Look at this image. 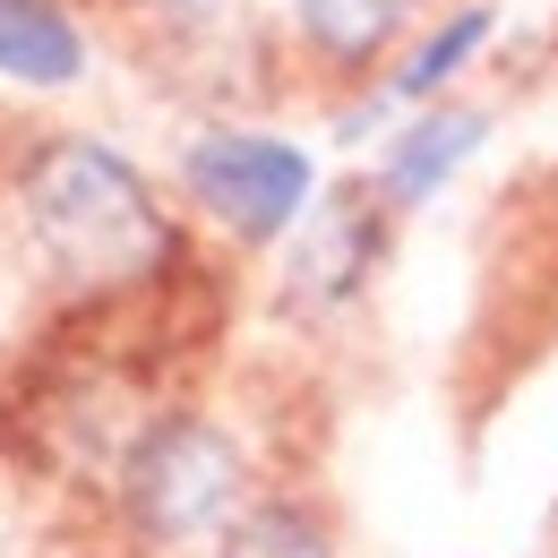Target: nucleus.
I'll return each mask as SVG.
<instances>
[{"label":"nucleus","instance_id":"7ed1b4c3","mask_svg":"<svg viewBox=\"0 0 558 558\" xmlns=\"http://www.w3.org/2000/svg\"><path fill=\"white\" fill-rule=\"evenodd\" d=\"M190 198L232 232V241H276L310 207V155L267 130H207L190 146Z\"/></svg>","mask_w":558,"mask_h":558},{"label":"nucleus","instance_id":"f257e3e1","mask_svg":"<svg viewBox=\"0 0 558 558\" xmlns=\"http://www.w3.org/2000/svg\"><path fill=\"white\" fill-rule=\"evenodd\" d=\"M17 198H26V232H35L44 267L77 292H130L172 258V223L138 181V163L95 138L35 146Z\"/></svg>","mask_w":558,"mask_h":558},{"label":"nucleus","instance_id":"0eeeda50","mask_svg":"<svg viewBox=\"0 0 558 558\" xmlns=\"http://www.w3.org/2000/svg\"><path fill=\"white\" fill-rule=\"evenodd\" d=\"M292 17H301V35H310V52H327L336 70H361V61H378V52L396 44L404 0H301Z\"/></svg>","mask_w":558,"mask_h":558},{"label":"nucleus","instance_id":"20e7f679","mask_svg":"<svg viewBox=\"0 0 558 558\" xmlns=\"http://www.w3.org/2000/svg\"><path fill=\"white\" fill-rule=\"evenodd\" d=\"M387 258V207H378V190L369 181H336L318 215L301 223V241H292V301H318V310H336L352 301L369 267Z\"/></svg>","mask_w":558,"mask_h":558},{"label":"nucleus","instance_id":"1a4fd4ad","mask_svg":"<svg viewBox=\"0 0 558 558\" xmlns=\"http://www.w3.org/2000/svg\"><path fill=\"white\" fill-rule=\"evenodd\" d=\"M232 558H327V542H318L310 515H292V507H258V515H241Z\"/></svg>","mask_w":558,"mask_h":558},{"label":"nucleus","instance_id":"39448f33","mask_svg":"<svg viewBox=\"0 0 558 558\" xmlns=\"http://www.w3.org/2000/svg\"><path fill=\"white\" fill-rule=\"evenodd\" d=\"M482 130H489V121L473 112V104H429L413 130H396L387 155H378V181H369L378 207H421V198H429V190L482 146Z\"/></svg>","mask_w":558,"mask_h":558},{"label":"nucleus","instance_id":"9d476101","mask_svg":"<svg viewBox=\"0 0 558 558\" xmlns=\"http://www.w3.org/2000/svg\"><path fill=\"white\" fill-rule=\"evenodd\" d=\"M163 9H215V0H163Z\"/></svg>","mask_w":558,"mask_h":558},{"label":"nucleus","instance_id":"6e6552de","mask_svg":"<svg viewBox=\"0 0 558 558\" xmlns=\"http://www.w3.org/2000/svg\"><path fill=\"white\" fill-rule=\"evenodd\" d=\"M482 44H489V9H456V17H447V26H438V35L413 52V61L396 70V95H404V104H429L447 77H456L473 52H482Z\"/></svg>","mask_w":558,"mask_h":558},{"label":"nucleus","instance_id":"f03ea898","mask_svg":"<svg viewBox=\"0 0 558 558\" xmlns=\"http://www.w3.org/2000/svg\"><path fill=\"white\" fill-rule=\"evenodd\" d=\"M121 498H130L146 542H207L223 524H241L250 464H241V447H232L223 429H207V421H155L138 447H130Z\"/></svg>","mask_w":558,"mask_h":558},{"label":"nucleus","instance_id":"423d86ee","mask_svg":"<svg viewBox=\"0 0 558 558\" xmlns=\"http://www.w3.org/2000/svg\"><path fill=\"white\" fill-rule=\"evenodd\" d=\"M0 77H17V86L86 77V35L61 0H0Z\"/></svg>","mask_w":558,"mask_h":558}]
</instances>
